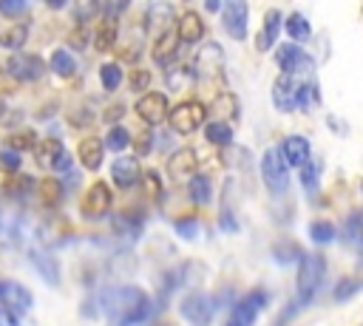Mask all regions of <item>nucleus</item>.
Segmentation results:
<instances>
[{
	"label": "nucleus",
	"instance_id": "f257e3e1",
	"mask_svg": "<svg viewBox=\"0 0 363 326\" xmlns=\"http://www.w3.org/2000/svg\"><path fill=\"white\" fill-rule=\"evenodd\" d=\"M102 312L113 326H136L150 315V300L139 286H116L102 295Z\"/></svg>",
	"mask_w": 363,
	"mask_h": 326
},
{
	"label": "nucleus",
	"instance_id": "f03ea898",
	"mask_svg": "<svg viewBox=\"0 0 363 326\" xmlns=\"http://www.w3.org/2000/svg\"><path fill=\"white\" fill-rule=\"evenodd\" d=\"M323 272H326L323 255H318V252L301 255V261H298V298L301 300H309L315 295L318 283L323 281Z\"/></svg>",
	"mask_w": 363,
	"mask_h": 326
},
{
	"label": "nucleus",
	"instance_id": "7ed1b4c3",
	"mask_svg": "<svg viewBox=\"0 0 363 326\" xmlns=\"http://www.w3.org/2000/svg\"><path fill=\"white\" fill-rule=\"evenodd\" d=\"M204 116H207V108L199 105V102H179L167 111V125L173 133H193L204 125Z\"/></svg>",
	"mask_w": 363,
	"mask_h": 326
},
{
	"label": "nucleus",
	"instance_id": "20e7f679",
	"mask_svg": "<svg viewBox=\"0 0 363 326\" xmlns=\"http://www.w3.org/2000/svg\"><path fill=\"white\" fill-rule=\"evenodd\" d=\"M286 159L281 153V147H269L264 156H261V176H264V184L272 190V193H284L289 187V173H286Z\"/></svg>",
	"mask_w": 363,
	"mask_h": 326
},
{
	"label": "nucleus",
	"instance_id": "39448f33",
	"mask_svg": "<svg viewBox=\"0 0 363 326\" xmlns=\"http://www.w3.org/2000/svg\"><path fill=\"white\" fill-rule=\"evenodd\" d=\"M267 303H269V295L264 289H252L247 298H241L233 306V312L227 317V326H252L255 317H258V312L267 309Z\"/></svg>",
	"mask_w": 363,
	"mask_h": 326
},
{
	"label": "nucleus",
	"instance_id": "423d86ee",
	"mask_svg": "<svg viewBox=\"0 0 363 326\" xmlns=\"http://www.w3.org/2000/svg\"><path fill=\"white\" fill-rule=\"evenodd\" d=\"M250 6L247 0H221V23L233 40H247Z\"/></svg>",
	"mask_w": 363,
	"mask_h": 326
},
{
	"label": "nucleus",
	"instance_id": "0eeeda50",
	"mask_svg": "<svg viewBox=\"0 0 363 326\" xmlns=\"http://www.w3.org/2000/svg\"><path fill=\"white\" fill-rule=\"evenodd\" d=\"M6 74L17 82H34L45 74V62L37 54H14L6 60Z\"/></svg>",
	"mask_w": 363,
	"mask_h": 326
},
{
	"label": "nucleus",
	"instance_id": "6e6552de",
	"mask_svg": "<svg viewBox=\"0 0 363 326\" xmlns=\"http://www.w3.org/2000/svg\"><path fill=\"white\" fill-rule=\"evenodd\" d=\"M275 62L284 74H303L312 71V57L301 48V43H284L275 48Z\"/></svg>",
	"mask_w": 363,
	"mask_h": 326
},
{
	"label": "nucleus",
	"instance_id": "1a4fd4ad",
	"mask_svg": "<svg viewBox=\"0 0 363 326\" xmlns=\"http://www.w3.org/2000/svg\"><path fill=\"white\" fill-rule=\"evenodd\" d=\"M111 201H113L111 187H108L105 181H94V184L85 190L82 201H79V213H82L85 218H102V215L111 210Z\"/></svg>",
	"mask_w": 363,
	"mask_h": 326
},
{
	"label": "nucleus",
	"instance_id": "9d476101",
	"mask_svg": "<svg viewBox=\"0 0 363 326\" xmlns=\"http://www.w3.org/2000/svg\"><path fill=\"white\" fill-rule=\"evenodd\" d=\"M298 94H301V82H298V74H278V79L272 82V102L278 111L289 113L298 108Z\"/></svg>",
	"mask_w": 363,
	"mask_h": 326
},
{
	"label": "nucleus",
	"instance_id": "9b49d317",
	"mask_svg": "<svg viewBox=\"0 0 363 326\" xmlns=\"http://www.w3.org/2000/svg\"><path fill=\"white\" fill-rule=\"evenodd\" d=\"M167 111H170L167 96L159 94V91H147V94H142V96L136 99V116H139L145 125H162V122L167 119Z\"/></svg>",
	"mask_w": 363,
	"mask_h": 326
},
{
	"label": "nucleus",
	"instance_id": "f8f14e48",
	"mask_svg": "<svg viewBox=\"0 0 363 326\" xmlns=\"http://www.w3.org/2000/svg\"><path fill=\"white\" fill-rule=\"evenodd\" d=\"M0 300L14 315H26L31 309V303H34L31 292L23 283H17V281H0Z\"/></svg>",
	"mask_w": 363,
	"mask_h": 326
},
{
	"label": "nucleus",
	"instance_id": "ddd939ff",
	"mask_svg": "<svg viewBox=\"0 0 363 326\" xmlns=\"http://www.w3.org/2000/svg\"><path fill=\"white\" fill-rule=\"evenodd\" d=\"M213 300L204 295V292H190L184 300H182V317L190 320L193 326H204L210 317H213Z\"/></svg>",
	"mask_w": 363,
	"mask_h": 326
},
{
	"label": "nucleus",
	"instance_id": "4468645a",
	"mask_svg": "<svg viewBox=\"0 0 363 326\" xmlns=\"http://www.w3.org/2000/svg\"><path fill=\"white\" fill-rule=\"evenodd\" d=\"M111 179H113V184L122 187V190H130L133 184H139V179H142L139 159H136V156H119V159L111 164Z\"/></svg>",
	"mask_w": 363,
	"mask_h": 326
},
{
	"label": "nucleus",
	"instance_id": "2eb2a0df",
	"mask_svg": "<svg viewBox=\"0 0 363 326\" xmlns=\"http://www.w3.org/2000/svg\"><path fill=\"white\" fill-rule=\"evenodd\" d=\"M281 153H284V159H286L289 167H298V170H301V167L309 162L312 147H309V139H306V136L292 133V136H286V139L281 142Z\"/></svg>",
	"mask_w": 363,
	"mask_h": 326
},
{
	"label": "nucleus",
	"instance_id": "dca6fc26",
	"mask_svg": "<svg viewBox=\"0 0 363 326\" xmlns=\"http://www.w3.org/2000/svg\"><path fill=\"white\" fill-rule=\"evenodd\" d=\"M196 167H199V156L193 147H179L170 153L167 159V173L179 181V179H187V176H196Z\"/></svg>",
	"mask_w": 363,
	"mask_h": 326
},
{
	"label": "nucleus",
	"instance_id": "f3484780",
	"mask_svg": "<svg viewBox=\"0 0 363 326\" xmlns=\"http://www.w3.org/2000/svg\"><path fill=\"white\" fill-rule=\"evenodd\" d=\"M196 65H199V74H201L204 79H221V74H224V57H221V48L213 45V43H207L204 51H199Z\"/></svg>",
	"mask_w": 363,
	"mask_h": 326
},
{
	"label": "nucleus",
	"instance_id": "a211bd4d",
	"mask_svg": "<svg viewBox=\"0 0 363 326\" xmlns=\"http://www.w3.org/2000/svg\"><path fill=\"white\" fill-rule=\"evenodd\" d=\"M77 156H79V164L85 170H99L102 156H105V142L99 136H85L77 145Z\"/></svg>",
	"mask_w": 363,
	"mask_h": 326
},
{
	"label": "nucleus",
	"instance_id": "6ab92c4d",
	"mask_svg": "<svg viewBox=\"0 0 363 326\" xmlns=\"http://www.w3.org/2000/svg\"><path fill=\"white\" fill-rule=\"evenodd\" d=\"M281 26H284L281 11H278V9H269V11L264 14V26H261V31H258L255 48H258V51H269V48H272V43H275V40H278V34H281Z\"/></svg>",
	"mask_w": 363,
	"mask_h": 326
},
{
	"label": "nucleus",
	"instance_id": "aec40b11",
	"mask_svg": "<svg viewBox=\"0 0 363 326\" xmlns=\"http://www.w3.org/2000/svg\"><path fill=\"white\" fill-rule=\"evenodd\" d=\"M179 34L176 31H170V28H164L159 37H156V43H153V62H159V65H170L173 62V57H176V51H179Z\"/></svg>",
	"mask_w": 363,
	"mask_h": 326
},
{
	"label": "nucleus",
	"instance_id": "412c9836",
	"mask_svg": "<svg viewBox=\"0 0 363 326\" xmlns=\"http://www.w3.org/2000/svg\"><path fill=\"white\" fill-rule=\"evenodd\" d=\"M176 34L182 43H199L204 40V20L196 11H184L176 23Z\"/></svg>",
	"mask_w": 363,
	"mask_h": 326
},
{
	"label": "nucleus",
	"instance_id": "4be33fe9",
	"mask_svg": "<svg viewBox=\"0 0 363 326\" xmlns=\"http://www.w3.org/2000/svg\"><path fill=\"white\" fill-rule=\"evenodd\" d=\"M62 150H65V147H62L60 139H54V136L40 139V142L34 145V162H37L40 167H45V170H54V164H57V159H60Z\"/></svg>",
	"mask_w": 363,
	"mask_h": 326
},
{
	"label": "nucleus",
	"instance_id": "5701e85b",
	"mask_svg": "<svg viewBox=\"0 0 363 326\" xmlns=\"http://www.w3.org/2000/svg\"><path fill=\"white\" fill-rule=\"evenodd\" d=\"M116 34H119V26H116V17H105L96 31H94V45L96 51H111L116 45Z\"/></svg>",
	"mask_w": 363,
	"mask_h": 326
},
{
	"label": "nucleus",
	"instance_id": "b1692460",
	"mask_svg": "<svg viewBox=\"0 0 363 326\" xmlns=\"http://www.w3.org/2000/svg\"><path fill=\"white\" fill-rule=\"evenodd\" d=\"M48 68H51L57 77L68 79V77L77 74V60H74V54H71L68 48H54V51H51V60H48Z\"/></svg>",
	"mask_w": 363,
	"mask_h": 326
},
{
	"label": "nucleus",
	"instance_id": "393cba45",
	"mask_svg": "<svg viewBox=\"0 0 363 326\" xmlns=\"http://www.w3.org/2000/svg\"><path fill=\"white\" fill-rule=\"evenodd\" d=\"M31 255V264L37 266V272L45 278V283H60V269H57V261L48 255V252H43V249H31L28 252Z\"/></svg>",
	"mask_w": 363,
	"mask_h": 326
},
{
	"label": "nucleus",
	"instance_id": "a878e982",
	"mask_svg": "<svg viewBox=\"0 0 363 326\" xmlns=\"http://www.w3.org/2000/svg\"><path fill=\"white\" fill-rule=\"evenodd\" d=\"M6 193L11 196V198H26L28 193H34L37 190V181L31 179V176H26V173H9V179H6Z\"/></svg>",
	"mask_w": 363,
	"mask_h": 326
},
{
	"label": "nucleus",
	"instance_id": "bb28decb",
	"mask_svg": "<svg viewBox=\"0 0 363 326\" xmlns=\"http://www.w3.org/2000/svg\"><path fill=\"white\" fill-rule=\"evenodd\" d=\"M26 40H28V26H26V23H11L9 28H3V31H0V45H3V48H9V51L23 48V45H26Z\"/></svg>",
	"mask_w": 363,
	"mask_h": 326
},
{
	"label": "nucleus",
	"instance_id": "cd10ccee",
	"mask_svg": "<svg viewBox=\"0 0 363 326\" xmlns=\"http://www.w3.org/2000/svg\"><path fill=\"white\" fill-rule=\"evenodd\" d=\"M284 28H286V34H289L295 43H306V40L312 37V26H309V20H306L303 14H298V11L286 17Z\"/></svg>",
	"mask_w": 363,
	"mask_h": 326
},
{
	"label": "nucleus",
	"instance_id": "c85d7f7f",
	"mask_svg": "<svg viewBox=\"0 0 363 326\" xmlns=\"http://www.w3.org/2000/svg\"><path fill=\"white\" fill-rule=\"evenodd\" d=\"M37 193H40L43 204L57 207V204L62 201V181L54 179V176H48V179H43V181H37Z\"/></svg>",
	"mask_w": 363,
	"mask_h": 326
},
{
	"label": "nucleus",
	"instance_id": "c756f323",
	"mask_svg": "<svg viewBox=\"0 0 363 326\" xmlns=\"http://www.w3.org/2000/svg\"><path fill=\"white\" fill-rule=\"evenodd\" d=\"M204 139H207L210 145H218V147L230 145V142H233V128H230V122H210V125L204 128Z\"/></svg>",
	"mask_w": 363,
	"mask_h": 326
},
{
	"label": "nucleus",
	"instance_id": "7c9ffc66",
	"mask_svg": "<svg viewBox=\"0 0 363 326\" xmlns=\"http://www.w3.org/2000/svg\"><path fill=\"white\" fill-rule=\"evenodd\" d=\"M213 198V181L207 176H193L190 179V201L193 204H210Z\"/></svg>",
	"mask_w": 363,
	"mask_h": 326
},
{
	"label": "nucleus",
	"instance_id": "2f4dec72",
	"mask_svg": "<svg viewBox=\"0 0 363 326\" xmlns=\"http://www.w3.org/2000/svg\"><path fill=\"white\" fill-rule=\"evenodd\" d=\"M335 235H337V230H335V224H332V221H312V224H309V238H312L318 247L332 244V241H335Z\"/></svg>",
	"mask_w": 363,
	"mask_h": 326
},
{
	"label": "nucleus",
	"instance_id": "473e14b6",
	"mask_svg": "<svg viewBox=\"0 0 363 326\" xmlns=\"http://www.w3.org/2000/svg\"><path fill=\"white\" fill-rule=\"evenodd\" d=\"M128 145H130V133H128V128H122V125H111V130H108V136H105V147L113 150V153H122Z\"/></svg>",
	"mask_w": 363,
	"mask_h": 326
},
{
	"label": "nucleus",
	"instance_id": "72a5a7b5",
	"mask_svg": "<svg viewBox=\"0 0 363 326\" xmlns=\"http://www.w3.org/2000/svg\"><path fill=\"white\" fill-rule=\"evenodd\" d=\"M99 82H102L105 91H116L122 85V68H119V62H105L99 68Z\"/></svg>",
	"mask_w": 363,
	"mask_h": 326
},
{
	"label": "nucleus",
	"instance_id": "f704fd0d",
	"mask_svg": "<svg viewBox=\"0 0 363 326\" xmlns=\"http://www.w3.org/2000/svg\"><path fill=\"white\" fill-rule=\"evenodd\" d=\"M34 145H37V133L34 130H14L11 136H6V147H11V150H34Z\"/></svg>",
	"mask_w": 363,
	"mask_h": 326
},
{
	"label": "nucleus",
	"instance_id": "c9c22d12",
	"mask_svg": "<svg viewBox=\"0 0 363 326\" xmlns=\"http://www.w3.org/2000/svg\"><path fill=\"white\" fill-rule=\"evenodd\" d=\"M102 9V0H74V17L77 23H91Z\"/></svg>",
	"mask_w": 363,
	"mask_h": 326
},
{
	"label": "nucleus",
	"instance_id": "e433bc0d",
	"mask_svg": "<svg viewBox=\"0 0 363 326\" xmlns=\"http://www.w3.org/2000/svg\"><path fill=\"white\" fill-rule=\"evenodd\" d=\"M320 102V91L315 82H301V94H298V111H312Z\"/></svg>",
	"mask_w": 363,
	"mask_h": 326
},
{
	"label": "nucleus",
	"instance_id": "4c0bfd02",
	"mask_svg": "<svg viewBox=\"0 0 363 326\" xmlns=\"http://www.w3.org/2000/svg\"><path fill=\"white\" fill-rule=\"evenodd\" d=\"M318 181H320V167H318V162H306L303 167H301V184H303V190L312 196V193H318Z\"/></svg>",
	"mask_w": 363,
	"mask_h": 326
},
{
	"label": "nucleus",
	"instance_id": "58836bf2",
	"mask_svg": "<svg viewBox=\"0 0 363 326\" xmlns=\"http://www.w3.org/2000/svg\"><path fill=\"white\" fill-rule=\"evenodd\" d=\"M272 255H275V261L278 264H284V266H289V264H295V261H301V249H298V244H292V241H281L275 249H272Z\"/></svg>",
	"mask_w": 363,
	"mask_h": 326
},
{
	"label": "nucleus",
	"instance_id": "ea45409f",
	"mask_svg": "<svg viewBox=\"0 0 363 326\" xmlns=\"http://www.w3.org/2000/svg\"><path fill=\"white\" fill-rule=\"evenodd\" d=\"M139 181H142V187H145V198H159V196H162V179H159L156 170L142 173Z\"/></svg>",
	"mask_w": 363,
	"mask_h": 326
},
{
	"label": "nucleus",
	"instance_id": "a19ab883",
	"mask_svg": "<svg viewBox=\"0 0 363 326\" xmlns=\"http://www.w3.org/2000/svg\"><path fill=\"white\" fill-rule=\"evenodd\" d=\"M360 286H363V281H357V278H343V281L337 283V289H335V300H349L352 295H357Z\"/></svg>",
	"mask_w": 363,
	"mask_h": 326
},
{
	"label": "nucleus",
	"instance_id": "79ce46f5",
	"mask_svg": "<svg viewBox=\"0 0 363 326\" xmlns=\"http://www.w3.org/2000/svg\"><path fill=\"white\" fill-rule=\"evenodd\" d=\"M28 9V0H0V14L3 17H23Z\"/></svg>",
	"mask_w": 363,
	"mask_h": 326
},
{
	"label": "nucleus",
	"instance_id": "37998d69",
	"mask_svg": "<svg viewBox=\"0 0 363 326\" xmlns=\"http://www.w3.org/2000/svg\"><path fill=\"white\" fill-rule=\"evenodd\" d=\"M173 227H176V232H179L182 238H196V235H199V218H193V215L179 218Z\"/></svg>",
	"mask_w": 363,
	"mask_h": 326
},
{
	"label": "nucleus",
	"instance_id": "c03bdc74",
	"mask_svg": "<svg viewBox=\"0 0 363 326\" xmlns=\"http://www.w3.org/2000/svg\"><path fill=\"white\" fill-rule=\"evenodd\" d=\"M128 82H130L133 91H145V88L150 85V71H147V68H133V71L128 74Z\"/></svg>",
	"mask_w": 363,
	"mask_h": 326
},
{
	"label": "nucleus",
	"instance_id": "a18cd8bd",
	"mask_svg": "<svg viewBox=\"0 0 363 326\" xmlns=\"http://www.w3.org/2000/svg\"><path fill=\"white\" fill-rule=\"evenodd\" d=\"M133 150H136V156H147L153 150V130H142L133 139Z\"/></svg>",
	"mask_w": 363,
	"mask_h": 326
},
{
	"label": "nucleus",
	"instance_id": "49530a36",
	"mask_svg": "<svg viewBox=\"0 0 363 326\" xmlns=\"http://www.w3.org/2000/svg\"><path fill=\"white\" fill-rule=\"evenodd\" d=\"M20 150H11V147H3L0 150V164L9 170V173H14V170H20Z\"/></svg>",
	"mask_w": 363,
	"mask_h": 326
},
{
	"label": "nucleus",
	"instance_id": "de8ad7c7",
	"mask_svg": "<svg viewBox=\"0 0 363 326\" xmlns=\"http://www.w3.org/2000/svg\"><path fill=\"white\" fill-rule=\"evenodd\" d=\"M91 119H94V113H91L88 108H77V111H71V113H68V122H71L74 128H88V125H91Z\"/></svg>",
	"mask_w": 363,
	"mask_h": 326
},
{
	"label": "nucleus",
	"instance_id": "09e8293b",
	"mask_svg": "<svg viewBox=\"0 0 363 326\" xmlns=\"http://www.w3.org/2000/svg\"><path fill=\"white\" fill-rule=\"evenodd\" d=\"M363 218V213H352L349 218H346V227H343V235L349 238V241H357V232H360V221Z\"/></svg>",
	"mask_w": 363,
	"mask_h": 326
},
{
	"label": "nucleus",
	"instance_id": "8fccbe9b",
	"mask_svg": "<svg viewBox=\"0 0 363 326\" xmlns=\"http://www.w3.org/2000/svg\"><path fill=\"white\" fill-rule=\"evenodd\" d=\"M68 45L71 48H85L88 45V31H85V23H79L71 34H68Z\"/></svg>",
	"mask_w": 363,
	"mask_h": 326
},
{
	"label": "nucleus",
	"instance_id": "3c124183",
	"mask_svg": "<svg viewBox=\"0 0 363 326\" xmlns=\"http://www.w3.org/2000/svg\"><path fill=\"white\" fill-rule=\"evenodd\" d=\"M128 6H130V0H102L105 17H119V14H125Z\"/></svg>",
	"mask_w": 363,
	"mask_h": 326
},
{
	"label": "nucleus",
	"instance_id": "603ef678",
	"mask_svg": "<svg viewBox=\"0 0 363 326\" xmlns=\"http://www.w3.org/2000/svg\"><path fill=\"white\" fill-rule=\"evenodd\" d=\"M184 82H190V71H167V85L173 91L184 88Z\"/></svg>",
	"mask_w": 363,
	"mask_h": 326
},
{
	"label": "nucleus",
	"instance_id": "864d4df0",
	"mask_svg": "<svg viewBox=\"0 0 363 326\" xmlns=\"http://www.w3.org/2000/svg\"><path fill=\"white\" fill-rule=\"evenodd\" d=\"M213 108H218V111H224V113L230 111V113L235 116V99H233L230 94H221V96H218V99L213 102Z\"/></svg>",
	"mask_w": 363,
	"mask_h": 326
},
{
	"label": "nucleus",
	"instance_id": "5fc2aeb1",
	"mask_svg": "<svg viewBox=\"0 0 363 326\" xmlns=\"http://www.w3.org/2000/svg\"><path fill=\"white\" fill-rule=\"evenodd\" d=\"M122 116H125V105H119V102H116V105H111V108L105 111V122H111V125H113V122H119Z\"/></svg>",
	"mask_w": 363,
	"mask_h": 326
},
{
	"label": "nucleus",
	"instance_id": "6e6d98bb",
	"mask_svg": "<svg viewBox=\"0 0 363 326\" xmlns=\"http://www.w3.org/2000/svg\"><path fill=\"white\" fill-rule=\"evenodd\" d=\"M68 167H71V153H65V150H62V153H60V159H57V164H54V170L60 173V170H68Z\"/></svg>",
	"mask_w": 363,
	"mask_h": 326
},
{
	"label": "nucleus",
	"instance_id": "4d7b16f0",
	"mask_svg": "<svg viewBox=\"0 0 363 326\" xmlns=\"http://www.w3.org/2000/svg\"><path fill=\"white\" fill-rule=\"evenodd\" d=\"M45 3H48V6H51V9H62V6H65V3H68V0H45Z\"/></svg>",
	"mask_w": 363,
	"mask_h": 326
},
{
	"label": "nucleus",
	"instance_id": "13d9d810",
	"mask_svg": "<svg viewBox=\"0 0 363 326\" xmlns=\"http://www.w3.org/2000/svg\"><path fill=\"white\" fill-rule=\"evenodd\" d=\"M218 6H221L218 0H207V9H210V11H218Z\"/></svg>",
	"mask_w": 363,
	"mask_h": 326
},
{
	"label": "nucleus",
	"instance_id": "bf43d9fd",
	"mask_svg": "<svg viewBox=\"0 0 363 326\" xmlns=\"http://www.w3.org/2000/svg\"><path fill=\"white\" fill-rule=\"evenodd\" d=\"M3 113H6V99L0 96V116H3Z\"/></svg>",
	"mask_w": 363,
	"mask_h": 326
}]
</instances>
